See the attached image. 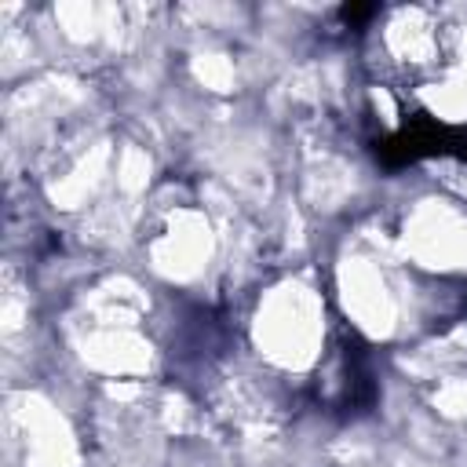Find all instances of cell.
<instances>
[{
  "mask_svg": "<svg viewBox=\"0 0 467 467\" xmlns=\"http://www.w3.org/2000/svg\"><path fill=\"white\" fill-rule=\"evenodd\" d=\"M434 153L467 157V135L460 128H449V124H438L431 117H420V120H409L398 135L376 142V157L387 168H401V164H412V161L434 157Z\"/></svg>",
  "mask_w": 467,
  "mask_h": 467,
  "instance_id": "6da1fadb",
  "label": "cell"
},
{
  "mask_svg": "<svg viewBox=\"0 0 467 467\" xmlns=\"http://www.w3.org/2000/svg\"><path fill=\"white\" fill-rule=\"evenodd\" d=\"M376 7H358V4H350V7H343V18L347 22H361V18H368Z\"/></svg>",
  "mask_w": 467,
  "mask_h": 467,
  "instance_id": "7a4b0ae2",
  "label": "cell"
}]
</instances>
